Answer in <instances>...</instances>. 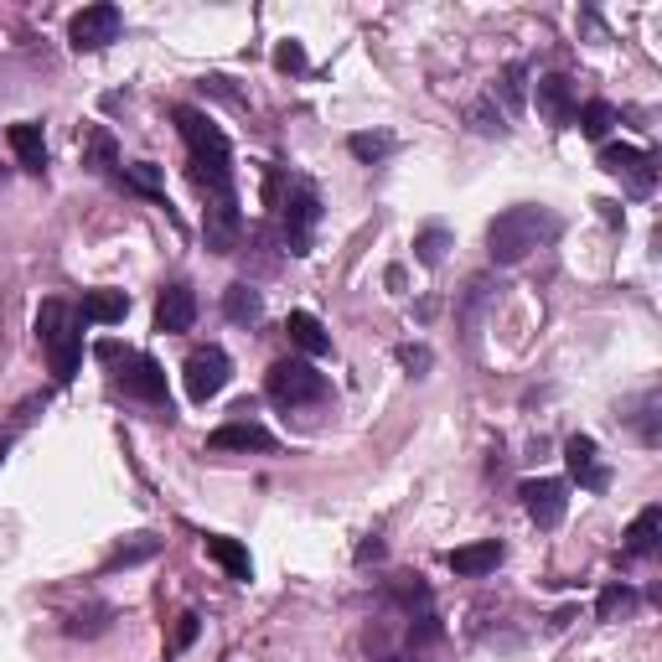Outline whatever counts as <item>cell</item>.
I'll return each instance as SVG.
<instances>
[{"label": "cell", "mask_w": 662, "mask_h": 662, "mask_svg": "<svg viewBox=\"0 0 662 662\" xmlns=\"http://www.w3.org/2000/svg\"><path fill=\"white\" fill-rule=\"evenodd\" d=\"M553 228L559 222H553L549 207H507L487 228V254H492V264H517V259L534 254L538 243H549Z\"/></svg>", "instance_id": "cell-2"}, {"label": "cell", "mask_w": 662, "mask_h": 662, "mask_svg": "<svg viewBox=\"0 0 662 662\" xmlns=\"http://www.w3.org/2000/svg\"><path fill=\"white\" fill-rule=\"evenodd\" d=\"M104 626H110V606H93L89 616L78 610L73 621H68V631H73V637H93V631H104Z\"/></svg>", "instance_id": "cell-30"}, {"label": "cell", "mask_w": 662, "mask_h": 662, "mask_svg": "<svg viewBox=\"0 0 662 662\" xmlns=\"http://www.w3.org/2000/svg\"><path fill=\"white\" fill-rule=\"evenodd\" d=\"M534 104L549 125H570L574 119V93H570V78H538L534 89Z\"/></svg>", "instance_id": "cell-15"}, {"label": "cell", "mask_w": 662, "mask_h": 662, "mask_svg": "<svg viewBox=\"0 0 662 662\" xmlns=\"http://www.w3.org/2000/svg\"><path fill=\"white\" fill-rule=\"evenodd\" d=\"M502 564V544L496 538H481V544H466V549H450V570L466 574V580H481Z\"/></svg>", "instance_id": "cell-16"}, {"label": "cell", "mask_w": 662, "mask_h": 662, "mask_svg": "<svg viewBox=\"0 0 662 662\" xmlns=\"http://www.w3.org/2000/svg\"><path fill=\"white\" fill-rule=\"evenodd\" d=\"M207 445L213 450H275V435L254 420H233V424H222V430H213Z\"/></svg>", "instance_id": "cell-14"}, {"label": "cell", "mask_w": 662, "mask_h": 662, "mask_svg": "<svg viewBox=\"0 0 662 662\" xmlns=\"http://www.w3.org/2000/svg\"><path fill=\"white\" fill-rule=\"evenodd\" d=\"M631 420H637V430H642V445H658L662 441V430H658V393H647Z\"/></svg>", "instance_id": "cell-28"}, {"label": "cell", "mask_w": 662, "mask_h": 662, "mask_svg": "<svg viewBox=\"0 0 662 662\" xmlns=\"http://www.w3.org/2000/svg\"><path fill=\"white\" fill-rule=\"evenodd\" d=\"M445 243H450V233H445V228H424L420 239H414V259H420V264H441Z\"/></svg>", "instance_id": "cell-26"}, {"label": "cell", "mask_w": 662, "mask_h": 662, "mask_svg": "<svg viewBox=\"0 0 662 662\" xmlns=\"http://www.w3.org/2000/svg\"><path fill=\"white\" fill-rule=\"evenodd\" d=\"M150 553H156V538H146V534H140V538H135V544H129V549H119V553H114L110 564H140V559H150Z\"/></svg>", "instance_id": "cell-33"}, {"label": "cell", "mask_w": 662, "mask_h": 662, "mask_svg": "<svg viewBox=\"0 0 662 662\" xmlns=\"http://www.w3.org/2000/svg\"><path fill=\"white\" fill-rule=\"evenodd\" d=\"M239 233H243L239 192H228V197H207V207H203L207 249H213V254H233V249H239Z\"/></svg>", "instance_id": "cell-7"}, {"label": "cell", "mask_w": 662, "mask_h": 662, "mask_svg": "<svg viewBox=\"0 0 662 662\" xmlns=\"http://www.w3.org/2000/svg\"><path fill=\"white\" fill-rule=\"evenodd\" d=\"M222 316L233 321V327H259V316H264V300H259L254 285H228L222 290Z\"/></svg>", "instance_id": "cell-20"}, {"label": "cell", "mask_w": 662, "mask_h": 662, "mask_svg": "<svg viewBox=\"0 0 662 662\" xmlns=\"http://www.w3.org/2000/svg\"><path fill=\"white\" fill-rule=\"evenodd\" d=\"M11 150H16V161L26 166V171H42L47 166V135H42V125H32V119H21V125H11Z\"/></svg>", "instance_id": "cell-17"}, {"label": "cell", "mask_w": 662, "mask_h": 662, "mask_svg": "<svg viewBox=\"0 0 662 662\" xmlns=\"http://www.w3.org/2000/svg\"><path fill=\"white\" fill-rule=\"evenodd\" d=\"M399 363H404V368H414V373H424L435 357H430V347H399Z\"/></svg>", "instance_id": "cell-36"}, {"label": "cell", "mask_w": 662, "mask_h": 662, "mask_svg": "<svg viewBox=\"0 0 662 662\" xmlns=\"http://www.w3.org/2000/svg\"><path fill=\"white\" fill-rule=\"evenodd\" d=\"M384 662H420V658H384Z\"/></svg>", "instance_id": "cell-39"}, {"label": "cell", "mask_w": 662, "mask_h": 662, "mask_svg": "<svg viewBox=\"0 0 662 662\" xmlns=\"http://www.w3.org/2000/svg\"><path fill=\"white\" fill-rule=\"evenodd\" d=\"M125 186H135V192H146V197H156V203H166V182H161V166H150V161H129L125 171Z\"/></svg>", "instance_id": "cell-23"}, {"label": "cell", "mask_w": 662, "mask_h": 662, "mask_svg": "<svg viewBox=\"0 0 662 662\" xmlns=\"http://www.w3.org/2000/svg\"><path fill=\"white\" fill-rule=\"evenodd\" d=\"M414 637H420V642H435V637H441V626H435V616H420V626H414Z\"/></svg>", "instance_id": "cell-37"}, {"label": "cell", "mask_w": 662, "mask_h": 662, "mask_svg": "<svg viewBox=\"0 0 662 662\" xmlns=\"http://www.w3.org/2000/svg\"><path fill=\"white\" fill-rule=\"evenodd\" d=\"M316 222H321V203H316V192L306 182L290 186V197H285V249H290L295 259L311 254Z\"/></svg>", "instance_id": "cell-5"}, {"label": "cell", "mask_w": 662, "mask_h": 662, "mask_svg": "<svg viewBox=\"0 0 662 662\" xmlns=\"http://www.w3.org/2000/svg\"><path fill=\"white\" fill-rule=\"evenodd\" d=\"M275 68H279V73H300V68H306V47H300V42H279V47H275Z\"/></svg>", "instance_id": "cell-31"}, {"label": "cell", "mask_w": 662, "mask_h": 662, "mask_svg": "<svg viewBox=\"0 0 662 662\" xmlns=\"http://www.w3.org/2000/svg\"><path fill=\"white\" fill-rule=\"evenodd\" d=\"M347 150L357 156V161H368V166H373V161H384L388 150H393V140H388V135H352Z\"/></svg>", "instance_id": "cell-27"}, {"label": "cell", "mask_w": 662, "mask_h": 662, "mask_svg": "<svg viewBox=\"0 0 662 662\" xmlns=\"http://www.w3.org/2000/svg\"><path fill=\"white\" fill-rule=\"evenodd\" d=\"M580 129H585L590 140H606L610 129H616V110H610L606 99H595V104H585V110H580Z\"/></svg>", "instance_id": "cell-24"}, {"label": "cell", "mask_w": 662, "mask_h": 662, "mask_svg": "<svg viewBox=\"0 0 662 662\" xmlns=\"http://www.w3.org/2000/svg\"><path fill=\"white\" fill-rule=\"evenodd\" d=\"M523 507H528V517H534L538 528H559L564 507H570L564 481H523Z\"/></svg>", "instance_id": "cell-11"}, {"label": "cell", "mask_w": 662, "mask_h": 662, "mask_svg": "<svg viewBox=\"0 0 662 662\" xmlns=\"http://www.w3.org/2000/svg\"><path fill=\"white\" fill-rule=\"evenodd\" d=\"M176 125L192 150V182L203 186V197H228L233 192V150L222 140V129L197 110H176Z\"/></svg>", "instance_id": "cell-1"}, {"label": "cell", "mask_w": 662, "mask_h": 662, "mask_svg": "<svg viewBox=\"0 0 662 662\" xmlns=\"http://www.w3.org/2000/svg\"><path fill=\"white\" fill-rule=\"evenodd\" d=\"M471 125H477L481 135H502V129H507V125H502V114L492 110V99H481L477 110H471Z\"/></svg>", "instance_id": "cell-32"}, {"label": "cell", "mask_w": 662, "mask_h": 662, "mask_svg": "<svg viewBox=\"0 0 662 662\" xmlns=\"http://www.w3.org/2000/svg\"><path fill=\"white\" fill-rule=\"evenodd\" d=\"M114 384L125 388L129 399H146V404H166V373L156 357L146 352H125V363L114 373Z\"/></svg>", "instance_id": "cell-9"}, {"label": "cell", "mask_w": 662, "mask_h": 662, "mask_svg": "<svg viewBox=\"0 0 662 662\" xmlns=\"http://www.w3.org/2000/svg\"><path fill=\"white\" fill-rule=\"evenodd\" d=\"M83 161H89L93 171H110V166H114V140H110V129H89V135H83Z\"/></svg>", "instance_id": "cell-25"}, {"label": "cell", "mask_w": 662, "mask_h": 662, "mask_svg": "<svg viewBox=\"0 0 662 662\" xmlns=\"http://www.w3.org/2000/svg\"><path fill=\"white\" fill-rule=\"evenodd\" d=\"M270 399L285 409H306V404H321V399H331V384L321 378V373L306 363V357H285V363H275L270 368Z\"/></svg>", "instance_id": "cell-4"}, {"label": "cell", "mask_w": 662, "mask_h": 662, "mask_svg": "<svg viewBox=\"0 0 662 662\" xmlns=\"http://www.w3.org/2000/svg\"><path fill=\"white\" fill-rule=\"evenodd\" d=\"M68 37H73L78 53H99V47H110L119 37V5H83L68 26Z\"/></svg>", "instance_id": "cell-10"}, {"label": "cell", "mask_w": 662, "mask_h": 662, "mask_svg": "<svg viewBox=\"0 0 662 662\" xmlns=\"http://www.w3.org/2000/svg\"><path fill=\"white\" fill-rule=\"evenodd\" d=\"M125 311H129V300H125V290H89L83 295V321H93V327H114V321H125Z\"/></svg>", "instance_id": "cell-22"}, {"label": "cell", "mask_w": 662, "mask_h": 662, "mask_svg": "<svg viewBox=\"0 0 662 662\" xmlns=\"http://www.w3.org/2000/svg\"><path fill=\"white\" fill-rule=\"evenodd\" d=\"M11 441H16V435H0V456H5V450H11Z\"/></svg>", "instance_id": "cell-38"}, {"label": "cell", "mask_w": 662, "mask_h": 662, "mask_svg": "<svg viewBox=\"0 0 662 662\" xmlns=\"http://www.w3.org/2000/svg\"><path fill=\"white\" fill-rule=\"evenodd\" d=\"M564 460H570V477L580 481L585 492H606L610 487V471L601 466V450H595L590 435H574V441L564 445Z\"/></svg>", "instance_id": "cell-12"}, {"label": "cell", "mask_w": 662, "mask_h": 662, "mask_svg": "<svg viewBox=\"0 0 662 662\" xmlns=\"http://www.w3.org/2000/svg\"><path fill=\"white\" fill-rule=\"evenodd\" d=\"M601 166H606L610 176H621L637 197H647V192L658 186V161H652L642 146H606L601 150Z\"/></svg>", "instance_id": "cell-8"}, {"label": "cell", "mask_w": 662, "mask_h": 662, "mask_svg": "<svg viewBox=\"0 0 662 662\" xmlns=\"http://www.w3.org/2000/svg\"><path fill=\"white\" fill-rule=\"evenodd\" d=\"M502 99H507V104H523V68H507V78H502Z\"/></svg>", "instance_id": "cell-35"}, {"label": "cell", "mask_w": 662, "mask_h": 662, "mask_svg": "<svg viewBox=\"0 0 662 662\" xmlns=\"http://www.w3.org/2000/svg\"><path fill=\"white\" fill-rule=\"evenodd\" d=\"M285 331H290V342L300 352H306V357H327L331 352V336H327V327H321V321H316L311 311H290V321H285Z\"/></svg>", "instance_id": "cell-19"}, {"label": "cell", "mask_w": 662, "mask_h": 662, "mask_svg": "<svg viewBox=\"0 0 662 662\" xmlns=\"http://www.w3.org/2000/svg\"><path fill=\"white\" fill-rule=\"evenodd\" d=\"M207 559H213V564H222V574H228V580H249V574H254V559H249V549H243L239 538L213 534V538H207Z\"/></svg>", "instance_id": "cell-18"}, {"label": "cell", "mask_w": 662, "mask_h": 662, "mask_svg": "<svg viewBox=\"0 0 662 662\" xmlns=\"http://www.w3.org/2000/svg\"><path fill=\"white\" fill-rule=\"evenodd\" d=\"M197 631H203V621H197V616H182V621H176V642H171V652L192 647V642H197Z\"/></svg>", "instance_id": "cell-34"}, {"label": "cell", "mask_w": 662, "mask_h": 662, "mask_svg": "<svg viewBox=\"0 0 662 662\" xmlns=\"http://www.w3.org/2000/svg\"><path fill=\"white\" fill-rule=\"evenodd\" d=\"M197 321V295L186 290V285H166L161 300H156V331H192Z\"/></svg>", "instance_id": "cell-13"}, {"label": "cell", "mask_w": 662, "mask_h": 662, "mask_svg": "<svg viewBox=\"0 0 662 662\" xmlns=\"http://www.w3.org/2000/svg\"><path fill=\"white\" fill-rule=\"evenodd\" d=\"M658 534H662V507L652 502V507H642L637 523L626 528V559H647V553L658 549Z\"/></svg>", "instance_id": "cell-21"}, {"label": "cell", "mask_w": 662, "mask_h": 662, "mask_svg": "<svg viewBox=\"0 0 662 662\" xmlns=\"http://www.w3.org/2000/svg\"><path fill=\"white\" fill-rule=\"evenodd\" d=\"M631 606H637V590H626V585H610L606 595H601V606H595V610H601V621H610V616H616V610H631Z\"/></svg>", "instance_id": "cell-29"}, {"label": "cell", "mask_w": 662, "mask_h": 662, "mask_svg": "<svg viewBox=\"0 0 662 662\" xmlns=\"http://www.w3.org/2000/svg\"><path fill=\"white\" fill-rule=\"evenodd\" d=\"M228 378H233V363H228L222 347H203V352L186 357V393H192L197 404L218 399L222 388H228Z\"/></svg>", "instance_id": "cell-6"}, {"label": "cell", "mask_w": 662, "mask_h": 662, "mask_svg": "<svg viewBox=\"0 0 662 662\" xmlns=\"http://www.w3.org/2000/svg\"><path fill=\"white\" fill-rule=\"evenodd\" d=\"M37 342L47 347V368H53L57 384H73L78 357H83V316L68 300H42Z\"/></svg>", "instance_id": "cell-3"}]
</instances>
